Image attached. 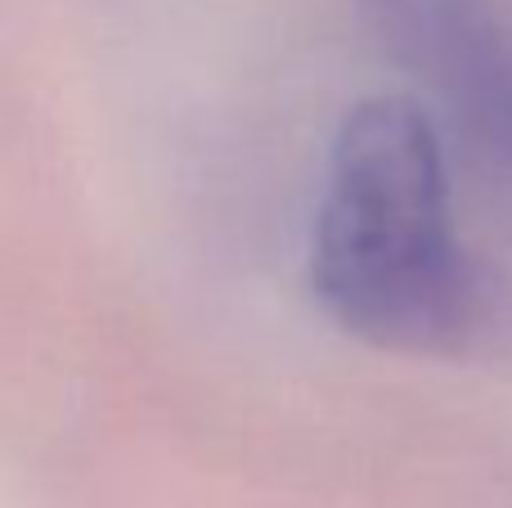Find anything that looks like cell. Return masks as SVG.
<instances>
[{"label":"cell","mask_w":512,"mask_h":508,"mask_svg":"<svg viewBox=\"0 0 512 508\" xmlns=\"http://www.w3.org/2000/svg\"><path fill=\"white\" fill-rule=\"evenodd\" d=\"M310 288L342 333L396 356L468 360L512 333V284L463 243L454 158L418 95H369L342 117Z\"/></svg>","instance_id":"obj_1"},{"label":"cell","mask_w":512,"mask_h":508,"mask_svg":"<svg viewBox=\"0 0 512 508\" xmlns=\"http://www.w3.org/2000/svg\"><path fill=\"white\" fill-rule=\"evenodd\" d=\"M360 18L423 90L454 167L512 207V18L499 0H360Z\"/></svg>","instance_id":"obj_2"}]
</instances>
